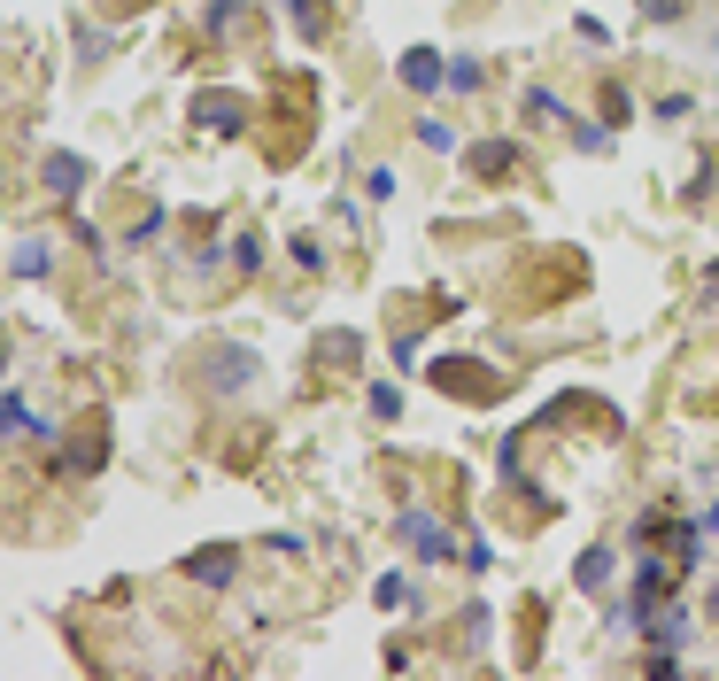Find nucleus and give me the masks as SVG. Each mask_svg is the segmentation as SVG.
Masks as SVG:
<instances>
[{
	"instance_id": "nucleus-1",
	"label": "nucleus",
	"mask_w": 719,
	"mask_h": 681,
	"mask_svg": "<svg viewBox=\"0 0 719 681\" xmlns=\"http://www.w3.org/2000/svg\"><path fill=\"white\" fill-rule=\"evenodd\" d=\"M403 86H410V93H433V86H449V62L433 55V47H410V55H403Z\"/></svg>"
},
{
	"instance_id": "nucleus-2",
	"label": "nucleus",
	"mask_w": 719,
	"mask_h": 681,
	"mask_svg": "<svg viewBox=\"0 0 719 681\" xmlns=\"http://www.w3.org/2000/svg\"><path fill=\"white\" fill-rule=\"evenodd\" d=\"M78 178H86V171H78V163H70V155H47V186H55V194H70V186H78Z\"/></svg>"
},
{
	"instance_id": "nucleus-3",
	"label": "nucleus",
	"mask_w": 719,
	"mask_h": 681,
	"mask_svg": "<svg viewBox=\"0 0 719 681\" xmlns=\"http://www.w3.org/2000/svg\"><path fill=\"white\" fill-rule=\"evenodd\" d=\"M604 581H611V558H604V550H588V558H580V589H604Z\"/></svg>"
},
{
	"instance_id": "nucleus-4",
	"label": "nucleus",
	"mask_w": 719,
	"mask_h": 681,
	"mask_svg": "<svg viewBox=\"0 0 719 681\" xmlns=\"http://www.w3.org/2000/svg\"><path fill=\"white\" fill-rule=\"evenodd\" d=\"M472 171H511V148H503V140H488V148H480V155H472Z\"/></svg>"
},
{
	"instance_id": "nucleus-5",
	"label": "nucleus",
	"mask_w": 719,
	"mask_h": 681,
	"mask_svg": "<svg viewBox=\"0 0 719 681\" xmlns=\"http://www.w3.org/2000/svg\"><path fill=\"white\" fill-rule=\"evenodd\" d=\"M449 86H457V93H472V86H480V62H472V55H457V62H449Z\"/></svg>"
},
{
	"instance_id": "nucleus-6",
	"label": "nucleus",
	"mask_w": 719,
	"mask_h": 681,
	"mask_svg": "<svg viewBox=\"0 0 719 681\" xmlns=\"http://www.w3.org/2000/svg\"><path fill=\"white\" fill-rule=\"evenodd\" d=\"M16 271H24V279H39V271H47V248H39V240H24V248H16Z\"/></svg>"
},
{
	"instance_id": "nucleus-7",
	"label": "nucleus",
	"mask_w": 719,
	"mask_h": 681,
	"mask_svg": "<svg viewBox=\"0 0 719 681\" xmlns=\"http://www.w3.org/2000/svg\"><path fill=\"white\" fill-rule=\"evenodd\" d=\"M418 140H426V148H457V132H449L441 117H426V124H418Z\"/></svg>"
},
{
	"instance_id": "nucleus-8",
	"label": "nucleus",
	"mask_w": 719,
	"mask_h": 681,
	"mask_svg": "<svg viewBox=\"0 0 719 681\" xmlns=\"http://www.w3.org/2000/svg\"><path fill=\"white\" fill-rule=\"evenodd\" d=\"M194 573H202V581H225L232 558H225V550H209V558H194Z\"/></svg>"
},
{
	"instance_id": "nucleus-9",
	"label": "nucleus",
	"mask_w": 719,
	"mask_h": 681,
	"mask_svg": "<svg viewBox=\"0 0 719 681\" xmlns=\"http://www.w3.org/2000/svg\"><path fill=\"white\" fill-rule=\"evenodd\" d=\"M642 8H650L658 24H673V16H681V0H642Z\"/></svg>"
}]
</instances>
